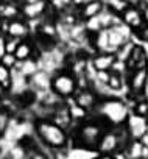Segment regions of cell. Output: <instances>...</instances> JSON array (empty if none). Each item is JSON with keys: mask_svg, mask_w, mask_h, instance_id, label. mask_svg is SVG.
Listing matches in <instances>:
<instances>
[{"mask_svg": "<svg viewBox=\"0 0 148 159\" xmlns=\"http://www.w3.org/2000/svg\"><path fill=\"white\" fill-rule=\"evenodd\" d=\"M5 53H7V39L3 36H0V59H2Z\"/></svg>", "mask_w": 148, "mask_h": 159, "instance_id": "cell-32", "label": "cell"}, {"mask_svg": "<svg viewBox=\"0 0 148 159\" xmlns=\"http://www.w3.org/2000/svg\"><path fill=\"white\" fill-rule=\"evenodd\" d=\"M134 112H136L137 116L146 117V114H148V103H145V102H140V103H137V105H136V109H134Z\"/></svg>", "mask_w": 148, "mask_h": 159, "instance_id": "cell-30", "label": "cell"}, {"mask_svg": "<svg viewBox=\"0 0 148 159\" xmlns=\"http://www.w3.org/2000/svg\"><path fill=\"white\" fill-rule=\"evenodd\" d=\"M122 22L126 24L131 30H140L145 24L143 11H140L137 7H128L125 11H122Z\"/></svg>", "mask_w": 148, "mask_h": 159, "instance_id": "cell-4", "label": "cell"}, {"mask_svg": "<svg viewBox=\"0 0 148 159\" xmlns=\"http://www.w3.org/2000/svg\"><path fill=\"white\" fill-rule=\"evenodd\" d=\"M146 128H148V123L145 122V117L137 116L136 112L128 117V129L136 139L142 137L146 133Z\"/></svg>", "mask_w": 148, "mask_h": 159, "instance_id": "cell-6", "label": "cell"}, {"mask_svg": "<svg viewBox=\"0 0 148 159\" xmlns=\"http://www.w3.org/2000/svg\"><path fill=\"white\" fill-rule=\"evenodd\" d=\"M126 66L128 69L131 70H136V69H140V67H146V55H145V50L139 45H134L132 48V53L129 56V59L126 61Z\"/></svg>", "mask_w": 148, "mask_h": 159, "instance_id": "cell-9", "label": "cell"}, {"mask_svg": "<svg viewBox=\"0 0 148 159\" xmlns=\"http://www.w3.org/2000/svg\"><path fill=\"white\" fill-rule=\"evenodd\" d=\"M50 3L55 10L58 11H64L65 8H69L72 3H73V0H50Z\"/></svg>", "mask_w": 148, "mask_h": 159, "instance_id": "cell-26", "label": "cell"}, {"mask_svg": "<svg viewBox=\"0 0 148 159\" xmlns=\"http://www.w3.org/2000/svg\"><path fill=\"white\" fill-rule=\"evenodd\" d=\"M109 5H111V10H117V11H125L128 8L125 0H109Z\"/></svg>", "mask_w": 148, "mask_h": 159, "instance_id": "cell-29", "label": "cell"}, {"mask_svg": "<svg viewBox=\"0 0 148 159\" xmlns=\"http://www.w3.org/2000/svg\"><path fill=\"white\" fill-rule=\"evenodd\" d=\"M81 139L86 145H98L101 139V131L97 125H86L81 129Z\"/></svg>", "mask_w": 148, "mask_h": 159, "instance_id": "cell-10", "label": "cell"}, {"mask_svg": "<svg viewBox=\"0 0 148 159\" xmlns=\"http://www.w3.org/2000/svg\"><path fill=\"white\" fill-rule=\"evenodd\" d=\"M101 112H103V116H105L108 120H111L112 123H122V122H125V119L128 117V109H126V106H125L122 102H119V100H109V102L103 103Z\"/></svg>", "mask_w": 148, "mask_h": 159, "instance_id": "cell-3", "label": "cell"}, {"mask_svg": "<svg viewBox=\"0 0 148 159\" xmlns=\"http://www.w3.org/2000/svg\"><path fill=\"white\" fill-rule=\"evenodd\" d=\"M31 78H33V83H34V86H36L38 89L45 91V89L52 88V80L48 78V75H47L45 72H39V70H38Z\"/></svg>", "mask_w": 148, "mask_h": 159, "instance_id": "cell-20", "label": "cell"}, {"mask_svg": "<svg viewBox=\"0 0 148 159\" xmlns=\"http://www.w3.org/2000/svg\"><path fill=\"white\" fill-rule=\"evenodd\" d=\"M78 89L77 78L72 76L70 73H58L56 76L52 78V91L64 98H69L72 95H75Z\"/></svg>", "mask_w": 148, "mask_h": 159, "instance_id": "cell-2", "label": "cell"}, {"mask_svg": "<svg viewBox=\"0 0 148 159\" xmlns=\"http://www.w3.org/2000/svg\"><path fill=\"white\" fill-rule=\"evenodd\" d=\"M91 2H94V0H73V3H75L77 7H84V5H87V3H91Z\"/></svg>", "mask_w": 148, "mask_h": 159, "instance_id": "cell-34", "label": "cell"}, {"mask_svg": "<svg viewBox=\"0 0 148 159\" xmlns=\"http://www.w3.org/2000/svg\"><path fill=\"white\" fill-rule=\"evenodd\" d=\"M19 8L13 3H2L0 5V17L3 20H14L19 16Z\"/></svg>", "mask_w": 148, "mask_h": 159, "instance_id": "cell-16", "label": "cell"}, {"mask_svg": "<svg viewBox=\"0 0 148 159\" xmlns=\"http://www.w3.org/2000/svg\"><path fill=\"white\" fill-rule=\"evenodd\" d=\"M105 3L101 2V0H94V2H91V3H87V5H84V7H81L80 10H81V17L83 19H92V17H95V16H98L103 10H105Z\"/></svg>", "mask_w": 148, "mask_h": 159, "instance_id": "cell-13", "label": "cell"}, {"mask_svg": "<svg viewBox=\"0 0 148 159\" xmlns=\"http://www.w3.org/2000/svg\"><path fill=\"white\" fill-rule=\"evenodd\" d=\"M117 145H119V137H117V134H114V133L105 134V136L100 139V143H98V147H100V150H101L103 153H111V151H114V150L117 148Z\"/></svg>", "mask_w": 148, "mask_h": 159, "instance_id": "cell-14", "label": "cell"}, {"mask_svg": "<svg viewBox=\"0 0 148 159\" xmlns=\"http://www.w3.org/2000/svg\"><path fill=\"white\" fill-rule=\"evenodd\" d=\"M0 62H2L3 66H7V67H10V69H13V67H16L19 64V61H17L14 53H5L2 56V59H0Z\"/></svg>", "mask_w": 148, "mask_h": 159, "instance_id": "cell-25", "label": "cell"}, {"mask_svg": "<svg viewBox=\"0 0 148 159\" xmlns=\"http://www.w3.org/2000/svg\"><path fill=\"white\" fill-rule=\"evenodd\" d=\"M41 33L42 34H45V36H48V38H53V36H56V28H55V25H52V24H44L42 25V28H41Z\"/></svg>", "mask_w": 148, "mask_h": 159, "instance_id": "cell-28", "label": "cell"}, {"mask_svg": "<svg viewBox=\"0 0 148 159\" xmlns=\"http://www.w3.org/2000/svg\"><path fill=\"white\" fill-rule=\"evenodd\" d=\"M70 120H72V116H70V111L67 106H61L59 109H56L55 116H53V122L61 126V128H67L70 125Z\"/></svg>", "mask_w": 148, "mask_h": 159, "instance_id": "cell-15", "label": "cell"}, {"mask_svg": "<svg viewBox=\"0 0 148 159\" xmlns=\"http://www.w3.org/2000/svg\"><path fill=\"white\" fill-rule=\"evenodd\" d=\"M20 41L22 39H17V38H8L7 39V53H14L16 52V48H17V45L20 44Z\"/></svg>", "mask_w": 148, "mask_h": 159, "instance_id": "cell-27", "label": "cell"}, {"mask_svg": "<svg viewBox=\"0 0 148 159\" xmlns=\"http://www.w3.org/2000/svg\"><path fill=\"white\" fill-rule=\"evenodd\" d=\"M38 134L42 137V140L45 143H48L50 147H62L65 145V133H64V128L58 126L55 122H39L38 123Z\"/></svg>", "mask_w": 148, "mask_h": 159, "instance_id": "cell-1", "label": "cell"}, {"mask_svg": "<svg viewBox=\"0 0 148 159\" xmlns=\"http://www.w3.org/2000/svg\"><path fill=\"white\" fill-rule=\"evenodd\" d=\"M143 151H145V145L140 140H134L129 145L128 156H129V159H143Z\"/></svg>", "mask_w": 148, "mask_h": 159, "instance_id": "cell-22", "label": "cell"}, {"mask_svg": "<svg viewBox=\"0 0 148 159\" xmlns=\"http://www.w3.org/2000/svg\"><path fill=\"white\" fill-rule=\"evenodd\" d=\"M98 159H114L112 156H109V154H103L101 157H98Z\"/></svg>", "mask_w": 148, "mask_h": 159, "instance_id": "cell-37", "label": "cell"}, {"mask_svg": "<svg viewBox=\"0 0 148 159\" xmlns=\"http://www.w3.org/2000/svg\"><path fill=\"white\" fill-rule=\"evenodd\" d=\"M123 86V81H122V75L114 72V70H109V81H108V88L111 91H119L122 89Z\"/></svg>", "mask_w": 148, "mask_h": 159, "instance_id": "cell-23", "label": "cell"}, {"mask_svg": "<svg viewBox=\"0 0 148 159\" xmlns=\"http://www.w3.org/2000/svg\"><path fill=\"white\" fill-rule=\"evenodd\" d=\"M30 159H47V157H45L44 154H41V153H33Z\"/></svg>", "mask_w": 148, "mask_h": 159, "instance_id": "cell-36", "label": "cell"}, {"mask_svg": "<svg viewBox=\"0 0 148 159\" xmlns=\"http://www.w3.org/2000/svg\"><path fill=\"white\" fill-rule=\"evenodd\" d=\"M139 38L148 42V25H145V27H142V28L139 30Z\"/></svg>", "mask_w": 148, "mask_h": 159, "instance_id": "cell-33", "label": "cell"}, {"mask_svg": "<svg viewBox=\"0 0 148 159\" xmlns=\"http://www.w3.org/2000/svg\"><path fill=\"white\" fill-rule=\"evenodd\" d=\"M69 111H70V116H72V119H84L86 117V114H87V109H84L83 106H80L75 100H73V103L70 105V108H69Z\"/></svg>", "mask_w": 148, "mask_h": 159, "instance_id": "cell-24", "label": "cell"}, {"mask_svg": "<svg viewBox=\"0 0 148 159\" xmlns=\"http://www.w3.org/2000/svg\"><path fill=\"white\" fill-rule=\"evenodd\" d=\"M17 67H19V72L24 75V76H33L36 72H38V64L30 58V59H25V61H19V64H17Z\"/></svg>", "mask_w": 148, "mask_h": 159, "instance_id": "cell-19", "label": "cell"}, {"mask_svg": "<svg viewBox=\"0 0 148 159\" xmlns=\"http://www.w3.org/2000/svg\"><path fill=\"white\" fill-rule=\"evenodd\" d=\"M146 83H148V67H140L132 70L129 86L134 94H142L143 89L146 88Z\"/></svg>", "mask_w": 148, "mask_h": 159, "instance_id": "cell-5", "label": "cell"}, {"mask_svg": "<svg viewBox=\"0 0 148 159\" xmlns=\"http://www.w3.org/2000/svg\"><path fill=\"white\" fill-rule=\"evenodd\" d=\"M8 36L11 38H17V39H24L28 34V27L25 22L22 20H8V30H7Z\"/></svg>", "mask_w": 148, "mask_h": 159, "instance_id": "cell-12", "label": "cell"}, {"mask_svg": "<svg viewBox=\"0 0 148 159\" xmlns=\"http://www.w3.org/2000/svg\"><path fill=\"white\" fill-rule=\"evenodd\" d=\"M143 19H145V24L148 25V3H146L145 8H143Z\"/></svg>", "mask_w": 148, "mask_h": 159, "instance_id": "cell-35", "label": "cell"}, {"mask_svg": "<svg viewBox=\"0 0 148 159\" xmlns=\"http://www.w3.org/2000/svg\"><path fill=\"white\" fill-rule=\"evenodd\" d=\"M73 100H75L80 106H83L84 109H92L97 105V94L89 91V89H81Z\"/></svg>", "mask_w": 148, "mask_h": 159, "instance_id": "cell-11", "label": "cell"}, {"mask_svg": "<svg viewBox=\"0 0 148 159\" xmlns=\"http://www.w3.org/2000/svg\"><path fill=\"white\" fill-rule=\"evenodd\" d=\"M115 61L117 59H115V55L114 53H98L97 56L92 58L91 62H92L94 69L97 72H100V70H111Z\"/></svg>", "mask_w": 148, "mask_h": 159, "instance_id": "cell-8", "label": "cell"}, {"mask_svg": "<svg viewBox=\"0 0 148 159\" xmlns=\"http://www.w3.org/2000/svg\"><path fill=\"white\" fill-rule=\"evenodd\" d=\"M3 91H5V89H3L2 86H0V95H2V94H3Z\"/></svg>", "mask_w": 148, "mask_h": 159, "instance_id": "cell-38", "label": "cell"}, {"mask_svg": "<svg viewBox=\"0 0 148 159\" xmlns=\"http://www.w3.org/2000/svg\"><path fill=\"white\" fill-rule=\"evenodd\" d=\"M31 53H33V45H31L30 42H27V41H20V44L17 45V48H16V52H14L17 61L30 59Z\"/></svg>", "mask_w": 148, "mask_h": 159, "instance_id": "cell-18", "label": "cell"}, {"mask_svg": "<svg viewBox=\"0 0 148 159\" xmlns=\"http://www.w3.org/2000/svg\"><path fill=\"white\" fill-rule=\"evenodd\" d=\"M132 48H134V44L128 41L125 45H122V47L114 53V55H115V59H117V61H122V62H126V61L129 59L131 53H132Z\"/></svg>", "mask_w": 148, "mask_h": 159, "instance_id": "cell-21", "label": "cell"}, {"mask_svg": "<svg viewBox=\"0 0 148 159\" xmlns=\"http://www.w3.org/2000/svg\"><path fill=\"white\" fill-rule=\"evenodd\" d=\"M0 86H2L5 91L11 89L13 86V73H11V69L3 66L0 62Z\"/></svg>", "mask_w": 148, "mask_h": 159, "instance_id": "cell-17", "label": "cell"}, {"mask_svg": "<svg viewBox=\"0 0 148 159\" xmlns=\"http://www.w3.org/2000/svg\"><path fill=\"white\" fill-rule=\"evenodd\" d=\"M146 134H148V128H146Z\"/></svg>", "mask_w": 148, "mask_h": 159, "instance_id": "cell-39", "label": "cell"}, {"mask_svg": "<svg viewBox=\"0 0 148 159\" xmlns=\"http://www.w3.org/2000/svg\"><path fill=\"white\" fill-rule=\"evenodd\" d=\"M45 8H47L45 0H30L22 7V14L27 19H36L45 11Z\"/></svg>", "mask_w": 148, "mask_h": 159, "instance_id": "cell-7", "label": "cell"}, {"mask_svg": "<svg viewBox=\"0 0 148 159\" xmlns=\"http://www.w3.org/2000/svg\"><path fill=\"white\" fill-rule=\"evenodd\" d=\"M11 154H13L14 159H24V157H25V151H24L22 147H16V148L11 151Z\"/></svg>", "mask_w": 148, "mask_h": 159, "instance_id": "cell-31", "label": "cell"}]
</instances>
